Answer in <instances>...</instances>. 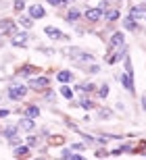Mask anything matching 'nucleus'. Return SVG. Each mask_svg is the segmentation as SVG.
Segmentation results:
<instances>
[{
	"label": "nucleus",
	"instance_id": "f704fd0d",
	"mask_svg": "<svg viewBox=\"0 0 146 160\" xmlns=\"http://www.w3.org/2000/svg\"><path fill=\"white\" fill-rule=\"evenodd\" d=\"M8 114H11V110H8V108H2V110H0V119H4Z\"/></svg>",
	"mask_w": 146,
	"mask_h": 160
},
{
	"label": "nucleus",
	"instance_id": "f257e3e1",
	"mask_svg": "<svg viewBox=\"0 0 146 160\" xmlns=\"http://www.w3.org/2000/svg\"><path fill=\"white\" fill-rule=\"evenodd\" d=\"M61 52L65 54V56H69V60H73V62H77V65H82V62H94V56L92 52H88V50H82V48H63Z\"/></svg>",
	"mask_w": 146,
	"mask_h": 160
},
{
	"label": "nucleus",
	"instance_id": "20e7f679",
	"mask_svg": "<svg viewBox=\"0 0 146 160\" xmlns=\"http://www.w3.org/2000/svg\"><path fill=\"white\" fill-rule=\"evenodd\" d=\"M50 85V79L46 77V75H40V77H29V81H27V88L29 89H44V88H48Z\"/></svg>",
	"mask_w": 146,
	"mask_h": 160
},
{
	"label": "nucleus",
	"instance_id": "5701e85b",
	"mask_svg": "<svg viewBox=\"0 0 146 160\" xmlns=\"http://www.w3.org/2000/svg\"><path fill=\"white\" fill-rule=\"evenodd\" d=\"M96 96H98V98H106V96H109V83H102V85L96 89Z\"/></svg>",
	"mask_w": 146,
	"mask_h": 160
},
{
	"label": "nucleus",
	"instance_id": "9d476101",
	"mask_svg": "<svg viewBox=\"0 0 146 160\" xmlns=\"http://www.w3.org/2000/svg\"><path fill=\"white\" fill-rule=\"evenodd\" d=\"M35 73H38V67H34V65H23V67H19L17 75H19V77H23V79H29L31 75H35Z\"/></svg>",
	"mask_w": 146,
	"mask_h": 160
},
{
	"label": "nucleus",
	"instance_id": "7ed1b4c3",
	"mask_svg": "<svg viewBox=\"0 0 146 160\" xmlns=\"http://www.w3.org/2000/svg\"><path fill=\"white\" fill-rule=\"evenodd\" d=\"M17 33V25H15V21L13 19H2L0 21V36H15Z\"/></svg>",
	"mask_w": 146,
	"mask_h": 160
},
{
	"label": "nucleus",
	"instance_id": "a19ab883",
	"mask_svg": "<svg viewBox=\"0 0 146 160\" xmlns=\"http://www.w3.org/2000/svg\"><path fill=\"white\" fill-rule=\"evenodd\" d=\"M0 133H2V129H0Z\"/></svg>",
	"mask_w": 146,
	"mask_h": 160
},
{
	"label": "nucleus",
	"instance_id": "bb28decb",
	"mask_svg": "<svg viewBox=\"0 0 146 160\" xmlns=\"http://www.w3.org/2000/svg\"><path fill=\"white\" fill-rule=\"evenodd\" d=\"M96 89V83H84V94H94Z\"/></svg>",
	"mask_w": 146,
	"mask_h": 160
},
{
	"label": "nucleus",
	"instance_id": "f8f14e48",
	"mask_svg": "<svg viewBox=\"0 0 146 160\" xmlns=\"http://www.w3.org/2000/svg\"><path fill=\"white\" fill-rule=\"evenodd\" d=\"M123 27L127 31H138L140 29V25H138V21H136L132 15H127V17H123Z\"/></svg>",
	"mask_w": 146,
	"mask_h": 160
},
{
	"label": "nucleus",
	"instance_id": "b1692460",
	"mask_svg": "<svg viewBox=\"0 0 146 160\" xmlns=\"http://www.w3.org/2000/svg\"><path fill=\"white\" fill-rule=\"evenodd\" d=\"M111 117H113V110H111V108H100V110H98V119H111Z\"/></svg>",
	"mask_w": 146,
	"mask_h": 160
},
{
	"label": "nucleus",
	"instance_id": "72a5a7b5",
	"mask_svg": "<svg viewBox=\"0 0 146 160\" xmlns=\"http://www.w3.org/2000/svg\"><path fill=\"white\" fill-rule=\"evenodd\" d=\"M71 148L75 150V152H84V150H86V146H84V143H73Z\"/></svg>",
	"mask_w": 146,
	"mask_h": 160
},
{
	"label": "nucleus",
	"instance_id": "6ab92c4d",
	"mask_svg": "<svg viewBox=\"0 0 146 160\" xmlns=\"http://www.w3.org/2000/svg\"><path fill=\"white\" fill-rule=\"evenodd\" d=\"M17 133H19V125H13V127H6V129L2 131V135L6 137V142H8L11 137H17Z\"/></svg>",
	"mask_w": 146,
	"mask_h": 160
},
{
	"label": "nucleus",
	"instance_id": "c756f323",
	"mask_svg": "<svg viewBox=\"0 0 146 160\" xmlns=\"http://www.w3.org/2000/svg\"><path fill=\"white\" fill-rule=\"evenodd\" d=\"M38 52H42V54H46V56H50V54H54V50H52V48H44V46H38Z\"/></svg>",
	"mask_w": 146,
	"mask_h": 160
},
{
	"label": "nucleus",
	"instance_id": "ddd939ff",
	"mask_svg": "<svg viewBox=\"0 0 146 160\" xmlns=\"http://www.w3.org/2000/svg\"><path fill=\"white\" fill-rule=\"evenodd\" d=\"M129 15L134 19H140V17H144L146 15V2H142V4H136V6H132L129 8Z\"/></svg>",
	"mask_w": 146,
	"mask_h": 160
},
{
	"label": "nucleus",
	"instance_id": "c85d7f7f",
	"mask_svg": "<svg viewBox=\"0 0 146 160\" xmlns=\"http://www.w3.org/2000/svg\"><path fill=\"white\" fill-rule=\"evenodd\" d=\"M23 8H25V0H15V11L21 12Z\"/></svg>",
	"mask_w": 146,
	"mask_h": 160
},
{
	"label": "nucleus",
	"instance_id": "c9c22d12",
	"mask_svg": "<svg viewBox=\"0 0 146 160\" xmlns=\"http://www.w3.org/2000/svg\"><path fill=\"white\" fill-rule=\"evenodd\" d=\"M109 154H111V156H119V154H123V152H121V148H115V150H111Z\"/></svg>",
	"mask_w": 146,
	"mask_h": 160
},
{
	"label": "nucleus",
	"instance_id": "473e14b6",
	"mask_svg": "<svg viewBox=\"0 0 146 160\" xmlns=\"http://www.w3.org/2000/svg\"><path fill=\"white\" fill-rule=\"evenodd\" d=\"M125 73H132L134 75V67H132V60L125 58Z\"/></svg>",
	"mask_w": 146,
	"mask_h": 160
},
{
	"label": "nucleus",
	"instance_id": "e433bc0d",
	"mask_svg": "<svg viewBox=\"0 0 146 160\" xmlns=\"http://www.w3.org/2000/svg\"><path fill=\"white\" fill-rule=\"evenodd\" d=\"M140 104H142V108H144V112H146V94L140 98Z\"/></svg>",
	"mask_w": 146,
	"mask_h": 160
},
{
	"label": "nucleus",
	"instance_id": "ea45409f",
	"mask_svg": "<svg viewBox=\"0 0 146 160\" xmlns=\"http://www.w3.org/2000/svg\"><path fill=\"white\" fill-rule=\"evenodd\" d=\"M65 2H75V0H65Z\"/></svg>",
	"mask_w": 146,
	"mask_h": 160
},
{
	"label": "nucleus",
	"instance_id": "58836bf2",
	"mask_svg": "<svg viewBox=\"0 0 146 160\" xmlns=\"http://www.w3.org/2000/svg\"><path fill=\"white\" fill-rule=\"evenodd\" d=\"M2 46H4V42H0V48H2Z\"/></svg>",
	"mask_w": 146,
	"mask_h": 160
},
{
	"label": "nucleus",
	"instance_id": "4be33fe9",
	"mask_svg": "<svg viewBox=\"0 0 146 160\" xmlns=\"http://www.w3.org/2000/svg\"><path fill=\"white\" fill-rule=\"evenodd\" d=\"M77 104H79L82 108H86V110H92V108H94V102H92V100H88V98H84V96L79 98V100H77Z\"/></svg>",
	"mask_w": 146,
	"mask_h": 160
},
{
	"label": "nucleus",
	"instance_id": "4c0bfd02",
	"mask_svg": "<svg viewBox=\"0 0 146 160\" xmlns=\"http://www.w3.org/2000/svg\"><path fill=\"white\" fill-rule=\"evenodd\" d=\"M106 154H109L106 150H96V156H106Z\"/></svg>",
	"mask_w": 146,
	"mask_h": 160
},
{
	"label": "nucleus",
	"instance_id": "393cba45",
	"mask_svg": "<svg viewBox=\"0 0 146 160\" xmlns=\"http://www.w3.org/2000/svg\"><path fill=\"white\" fill-rule=\"evenodd\" d=\"M61 96L67 98V100H71V98H73V89L67 88V85H63V88H61Z\"/></svg>",
	"mask_w": 146,
	"mask_h": 160
},
{
	"label": "nucleus",
	"instance_id": "2f4dec72",
	"mask_svg": "<svg viewBox=\"0 0 146 160\" xmlns=\"http://www.w3.org/2000/svg\"><path fill=\"white\" fill-rule=\"evenodd\" d=\"M134 146H132V143H123V146H121V152H132V154H134Z\"/></svg>",
	"mask_w": 146,
	"mask_h": 160
},
{
	"label": "nucleus",
	"instance_id": "a878e982",
	"mask_svg": "<svg viewBox=\"0 0 146 160\" xmlns=\"http://www.w3.org/2000/svg\"><path fill=\"white\" fill-rule=\"evenodd\" d=\"M42 98L46 102H54V92L52 89H48V88H44V94H42Z\"/></svg>",
	"mask_w": 146,
	"mask_h": 160
},
{
	"label": "nucleus",
	"instance_id": "9b49d317",
	"mask_svg": "<svg viewBox=\"0 0 146 160\" xmlns=\"http://www.w3.org/2000/svg\"><path fill=\"white\" fill-rule=\"evenodd\" d=\"M29 17L31 19H44L46 17V8L42 4H31L29 6Z\"/></svg>",
	"mask_w": 146,
	"mask_h": 160
},
{
	"label": "nucleus",
	"instance_id": "dca6fc26",
	"mask_svg": "<svg viewBox=\"0 0 146 160\" xmlns=\"http://www.w3.org/2000/svg\"><path fill=\"white\" fill-rule=\"evenodd\" d=\"M34 127H35V123L29 117H23V119L19 121V129H23V131H34Z\"/></svg>",
	"mask_w": 146,
	"mask_h": 160
},
{
	"label": "nucleus",
	"instance_id": "0eeeda50",
	"mask_svg": "<svg viewBox=\"0 0 146 160\" xmlns=\"http://www.w3.org/2000/svg\"><path fill=\"white\" fill-rule=\"evenodd\" d=\"M27 42H29V33L23 31V33H15L11 38V46L15 48H27Z\"/></svg>",
	"mask_w": 146,
	"mask_h": 160
},
{
	"label": "nucleus",
	"instance_id": "423d86ee",
	"mask_svg": "<svg viewBox=\"0 0 146 160\" xmlns=\"http://www.w3.org/2000/svg\"><path fill=\"white\" fill-rule=\"evenodd\" d=\"M121 85L123 88H125V92H127V94H132L134 96L136 94V85H134V75H132V73H123L121 77Z\"/></svg>",
	"mask_w": 146,
	"mask_h": 160
},
{
	"label": "nucleus",
	"instance_id": "2eb2a0df",
	"mask_svg": "<svg viewBox=\"0 0 146 160\" xmlns=\"http://www.w3.org/2000/svg\"><path fill=\"white\" fill-rule=\"evenodd\" d=\"M57 79L61 83H69V81H73V79H75V75H73L71 71H67V69H63V71L57 73Z\"/></svg>",
	"mask_w": 146,
	"mask_h": 160
},
{
	"label": "nucleus",
	"instance_id": "aec40b11",
	"mask_svg": "<svg viewBox=\"0 0 146 160\" xmlns=\"http://www.w3.org/2000/svg\"><path fill=\"white\" fill-rule=\"evenodd\" d=\"M19 25H21L23 29H31V27H34V19H31V17H25V15H21V17H19Z\"/></svg>",
	"mask_w": 146,
	"mask_h": 160
},
{
	"label": "nucleus",
	"instance_id": "39448f33",
	"mask_svg": "<svg viewBox=\"0 0 146 160\" xmlns=\"http://www.w3.org/2000/svg\"><path fill=\"white\" fill-rule=\"evenodd\" d=\"M125 44V36H123V31H115L111 36V40H109V52H113V50H117L119 46H123Z\"/></svg>",
	"mask_w": 146,
	"mask_h": 160
},
{
	"label": "nucleus",
	"instance_id": "6e6552de",
	"mask_svg": "<svg viewBox=\"0 0 146 160\" xmlns=\"http://www.w3.org/2000/svg\"><path fill=\"white\" fill-rule=\"evenodd\" d=\"M84 15H86V19L90 23H96V21L102 17V8H100V6H88Z\"/></svg>",
	"mask_w": 146,
	"mask_h": 160
},
{
	"label": "nucleus",
	"instance_id": "a211bd4d",
	"mask_svg": "<svg viewBox=\"0 0 146 160\" xmlns=\"http://www.w3.org/2000/svg\"><path fill=\"white\" fill-rule=\"evenodd\" d=\"M23 114H25V117H29V119H35V117L40 114V108L35 106V104H27V106L23 108Z\"/></svg>",
	"mask_w": 146,
	"mask_h": 160
},
{
	"label": "nucleus",
	"instance_id": "79ce46f5",
	"mask_svg": "<svg viewBox=\"0 0 146 160\" xmlns=\"http://www.w3.org/2000/svg\"><path fill=\"white\" fill-rule=\"evenodd\" d=\"M0 79H2V77H0Z\"/></svg>",
	"mask_w": 146,
	"mask_h": 160
},
{
	"label": "nucleus",
	"instance_id": "412c9836",
	"mask_svg": "<svg viewBox=\"0 0 146 160\" xmlns=\"http://www.w3.org/2000/svg\"><path fill=\"white\" fill-rule=\"evenodd\" d=\"M29 152H31L29 146H21V143H19L17 148H15V156H29Z\"/></svg>",
	"mask_w": 146,
	"mask_h": 160
},
{
	"label": "nucleus",
	"instance_id": "f03ea898",
	"mask_svg": "<svg viewBox=\"0 0 146 160\" xmlns=\"http://www.w3.org/2000/svg\"><path fill=\"white\" fill-rule=\"evenodd\" d=\"M6 96H8V100H23L25 96H27V85H15V83H13L11 88H8V92H6Z\"/></svg>",
	"mask_w": 146,
	"mask_h": 160
},
{
	"label": "nucleus",
	"instance_id": "4468645a",
	"mask_svg": "<svg viewBox=\"0 0 146 160\" xmlns=\"http://www.w3.org/2000/svg\"><path fill=\"white\" fill-rule=\"evenodd\" d=\"M102 15H105V19L109 21V23H113V21H117V19H119V8H115V6L105 8V11H102Z\"/></svg>",
	"mask_w": 146,
	"mask_h": 160
},
{
	"label": "nucleus",
	"instance_id": "7c9ffc66",
	"mask_svg": "<svg viewBox=\"0 0 146 160\" xmlns=\"http://www.w3.org/2000/svg\"><path fill=\"white\" fill-rule=\"evenodd\" d=\"M27 146H29V148H35V146H38V137H35V135H29L27 137Z\"/></svg>",
	"mask_w": 146,
	"mask_h": 160
},
{
	"label": "nucleus",
	"instance_id": "1a4fd4ad",
	"mask_svg": "<svg viewBox=\"0 0 146 160\" xmlns=\"http://www.w3.org/2000/svg\"><path fill=\"white\" fill-rule=\"evenodd\" d=\"M44 33H46L48 38H52V40H63V42H69V36H67V33H63L61 29H57V27H44Z\"/></svg>",
	"mask_w": 146,
	"mask_h": 160
},
{
	"label": "nucleus",
	"instance_id": "f3484780",
	"mask_svg": "<svg viewBox=\"0 0 146 160\" xmlns=\"http://www.w3.org/2000/svg\"><path fill=\"white\" fill-rule=\"evenodd\" d=\"M79 19H82V12L77 11V6H73V8L67 11V21H69V23H77Z\"/></svg>",
	"mask_w": 146,
	"mask_h": 160
},
{
	"label": "nucleus",
	"instance_id": "cd10ccee",
	"mask_svg": "<svg viewBox=\"0 0 146 160\" xmlns=\"http://www.w3.org/2000/svg\"><path fill=\"white\" fill-rule=\"evenodd\" d=\"M48 4H52V6H58V8H65L67 6V2L65 0H46Z\"/></svg>",
	"mask_w": 146,
	"mask_h": 160
}]
</instances>
